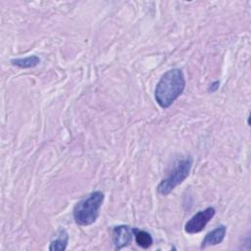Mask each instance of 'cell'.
Instances as JSON below:
<instances>
[{
    "label": "cell",
    "instance_id": "obj_10",
    "mask_svg": "<svg viewBox=\"0 0 251 251\" xmlns=\"http://www.w3.org/2000/svg\"><path fill=\"white\" fill-rule=\"evenodd\" d=\"M219 85H220V81H215L214 83L211 84L210 91H216L219 88Z\"/></svg>",
    "mask_w": 251,
    "mask_h": 251
},
{
    "label": "cell",
    "instance_id": "obj_6",
    "mask_svg": "<svg viewBox=\"0 0 251 251\" xmlns=\"http://www.w3.org/2000/svg\"><path fill=\"white\" fill-rule=\"evenodd\" d=\"M226 232V226H220L215 229H213L212 231L208 232L201 243V249L220 244L224 240Z\"/></svg>",
    "mask_w": 251,
    "mask_h": 251
},
{
    "label": "cell",
    "instance_id": "obj_8",
    "mask_svg": "<svg viewBox=\"0 0 251 251\" xmlns=\"http://www.w3.org/2000/svg\"><path fill=\"white\" fill-rule=\"evenodd\" d=\"M40 63V59L39 57L32 55V56H28L25 58H17V59H12L11 60V64L13 66L19 67L21 69H29V68H33L35 66H37Z\"/></svg>",
    "mask_w": 251,
    "mask_h": 251
},
{
    "label": "cell",
    "instance_id": "obj_9",
    "mask_svg": "<svg viewBox=\"0 0 251 251\" xmlns=\"http://www.w3.org/2000/svg\"><path fill=\"white\" fill-rule=\"evenodd\" d=\"M134 240L136 244L143 249H147L153 244V238L150 235V233H148L145 230L138 229L136 227L134 230Z\"/></svg>",
    "mask_w": 251,
    "mask_h": 251
},
{
    "label": "cell",
    "instance_id": "obj_1",
    "mask_svg": "<svg viewBox=\"0 0 251 251\" xmlns=\"http://www.w3.org/2000/svg\"><path fill=\"white\" fill-rule=\"evenodd\" d=\"M185 87V78L179 69H172L166 72L158 81L154 95L158 105L163 108H169L183 92Z\"/></svg>",
    "mask_w": 251,
    "mask_h": 251
},
{
    "label": "cell",
    "instance_id": "obj_5",
    "mask_svg": "<svg viewBox=\"0 0 251 251\" xmlns=\"http://www.w3.org/2000/svg\"><path fill=\"white\" fill-rule=\"evenodd\" d=\"M135 227L128 226H118L113 229V244L115 249L120 250L127 246L134 237Z\"/></svg>",
    "mask_w": 251,
    "mask_h": 251
},
{
    "label": "cell",
    "instance_id": "obj_3",
    "mask_svg": "<svg viewBox=\"0 0 251 251\" xmlns=\"http://www.w3.org/2000/svg\"><path fill=\"white\" fill-rule=\"evenodd\" d=\"M192 167L191 158H186L176 163L174 169L157 186V191L161 195H168L171 193L178 184H180L190 173Z\"/></svg>",
    "mask_w": 251,
    "mask_h": 251
},
{
    "label": "cell",
    "instance_id": "obj_4",
    "mask_svg": "<svg viewBox=\"0 0 251 251\" xmlns=\"http://www.w3.org/2000/svg\"><path fill=\"white\" fill-rule=\"evenodd\" d=\"M215 214H216V210L213 207H208L205 210L197 212L186 222L184 226L185 232L193 234V233H198L202 231L206 226V225L215 216Z\"/></svg>",
    "mask_w": 251,
    "mask_h": 251
},
{
    "label": "cell",
    "instance_id": "obj_2",
    "mask_svg": "<svg viewBox=\"0 0 251 251\" xmlns=\"http://www.w3.org/2000/svg\"><path fill=\"white\" fill-rule=\"evenodd\" d=\"M103 201V192L96 190L77 202L73 210L75 222L79 226H89L95 223Z\"/></svg>",
    "mask_w": 251,
    "mask_h": 251
},
{
    "label": "cell",
    "instance_id": "obj_7",
    "mask_svg": "<svg viewBox=\"0 0 251 251\" xmlns=\"http://www.w3.org/2000/svg\"><path fill=\"white\" fill-rule=\"evenodd\" d=\"M69 241V235L65 229H60L57 236L51 240L49 245L50 251H64L67 248Z\"/></svg>",
    "mask_w": 251,
    "mask_h": 251
}]
</instances>
